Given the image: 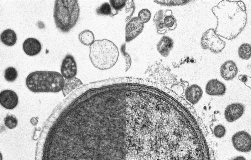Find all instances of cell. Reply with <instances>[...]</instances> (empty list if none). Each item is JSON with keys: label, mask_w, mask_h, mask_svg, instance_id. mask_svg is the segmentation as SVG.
Instances as JSON below:
<instances>
[{"label": "cell", "mask_w": 251, "mask_h": 160, "mask_svg": "<svg viewBox=\"0 0 251 160\" xmlns=\"http://www.w3.org/2000/svg\"><path fill=\"white\" fill-rule=\"evenodd\" d=\"M239 79L242 82H245L247 80V77L246 75H240L238 77Z\"/></svg>", "instance_id": "31"}, {"label": "cell", "mask_w": 251, "mask_h": 160, "mask_svg": "<svg viewBox=\"0 0 251 160\" xmlns=\"http://www.w3.org/2000/svg\"><path fill=\"white\" fill-rule=\"evenodd\" d=\"M89 57L96 68L101 70L113 67L119 55L118 49L112 41L106 39L96 40L90 46Z\"/></svg>", "instance_id": "3"}, {"label": "cell", "mask_w": 251, "mask_h": 160, "mask_svg": "<svg viewBox=\"0 0 251 160\" xmlns=\"http://www.w3.org/2000/svg\"><path fill=\"white\" fill-rule=\"evenodd\" d=\"M80 14L77 0H55L53 17L56 27L63 33L69 32L76 25Z\"/></svg>", "instance_id": "4"}, {"label": "cell", "mask_w": 251, "mask_h": 160, "mask_svg": "<svg viewBox=\"0 0 251 160\" xmlns=\"http://www.w3.org/2000/svg\"><path fill=\"white\" fill-rule=\"evenodd\" d=\"M79 38L81 43L86 46L90 45L95 41L94 34L91 31L88 30L81 32L79 35Z\"/></svg>", "instance_id": "20"}, {"label": "cell", "mask_w": 251, "mask_h": 160, "mask_svg": "<svg viewBox=\"0 0 251 160\" xmlns=\"http://www.w3.org/2000/svg\"><path fill=\"white\" fill-rule=\"evenodd\" d=\"M201 45L203 49H208L212 52L218 53L224 48L226 42L215 33L214 29L210 28L203 33Z\"/></svg>", "instance_id": "5"}, {"label": "cell", "mask_w": 251, "mask_h": 160, "mask_svg": "<svg viewBox=\"0 0 251 160\" xmlns=\"http://www.w3.org/2000/svg\"><path fill=\"white\" fill-rule=\"evenodd\" d=\"M244 107L242 104L235 103L228 105L226 108L224 115L226 120L232 122L240 118L243 114Z\"/></svg>", "instance_id": "10"}, {"label": "cell", "mask_w": 251, "mask_h": 160, "mask_svg": "<svg viewBox=\"0 0 251 160\" xmlns=\"http://www.w3.org/2000/svg\"><path fill=\"white\" fill-rule=\"evenodd\" d=\"M144 24L138 17L131 18L125 26V41L129 42L136 38L142 31Z\"/></svg>", "instance_id": "7"}, {"label": "cell", "mask_w": 251, "mask_h": 160, "mask_svg": "<svg viewBox=\"0 0 251 160\" xmlns=\"http://www.w3.org/2000/svg\"><path fill=\"white\" fill-rule=\"evenodd\" d=\"M137 17L140 21L144 24L150 20L151 17V13L148 9L144 8L139 12Z\"/></svg>", "instance_id": "26"}, {"label": "cell", "mask_w": 251, "mask_h": 160, "mask_svg": "<svg viewBox=\"0 0 251 160\" xmlns=\"http://www.w3.org/2000/svg\"><path fill=\"white\" fill-rule=\"evenodd\" d=\"M217 20L215 29L218 35L231 40L235 38L245 26L246 9L241 1L223 0L212 9Z\"/></svg>", "instance_id": "1"}, {"label": "cell", "mask_w": 251, "mask_h": 160, "mask_svg": "<svg viewBox=\"0 0 251 160\" xmlns=\"http://www.w3.org/2000/svg\"><path fill=\"white\" fill-rule=\"evenodd\" d=\"M0 98L1 105L8 110L14 109L18 103V97L17 94L10 90L2 91L0 93Z\"/></svg>", "instance_id": "9"}, {"label": "cell", "mask_w": 251, "mask_h": 160, "mask_svg": "<svg viewBox=\"0 0 251 160\" xmlns=\"http://www.w3.org/2000/svg\"><path fill=\"white\" fill-rule=\"evenodd\" d=\"M110 4L107 2H105L101 4L96 9L97 13L99 15L108 16L111 17L112 14V9Z\"/></svg>", "instance_id": "22"}, {"label": "cell", "mask_w": 251, "mask_h": 160, "mask_svg": "<svg viewBox=\"0 0 251 160\" xmlns=\"http://www.w3.org/2000/svg\"><path fill=\"white\" fill-rule=\"evenodd\" d=\"M64 80L58 72L38 71L29 74L25 83L28 88L33 92H57L63 89Z\"/></svg>", "instance_id": "2"}, {"label": "cell", "mask_w": 251, "mask_h": 160, "mask_svg": "<svg viewBox=\"0 0 251 160\" xmlns=\"http://www.w3.org/2000/svg\"><path fill=\"white\" fill-rule=\"evenodd\" d=\"M125 43L123 44L121 47V50L122 53L124 56L126 68L125 71H127L130 68L131 66L132 60L131 57L129 55L125 52Z\"/></svg>", "instance_id": "27"}, {"label": "cell", "mask_w": 251, "mask_h": 160, "mask_svg": "<svg viewBox=\"0 0 251 160\" xmlns=\"http://www.w3.org/2000/svg\"><path fill=\"white\" fill-rule=\"evenodd\" d=\"M238 72V69L235 63L231 60L226 61L221 67V75L226 80L233 79L237 75Z\"/></svg>", "instance_id": "11"}, {"label": "cell", "mask_w": 251, "mask_h": 160, "mask_svg": "<svg viewBox=\"0 0 251 160\" xmlns=\"http://www.w3.org/2000/svg\"><path fill=\"white\" fill-rule=\"evenodd\" d=\"M1 42L5 45L11 46L14 45L17 41V35L15 32L11 29H7L1 33Z\"/></svg>", "instance_id": "17"}, {"label": "cell", "mask_w": 251, "mask_h": 160, "mask_svg": "<svg viewBox=\"0 0 251 160\" xmlns=\"http://www.w3.org/2000/svg\"><path fill=\"white\" fill-rule=\"evenodd\" d=\"M60 71L61 74L65 79L76 77L77 73V66L72 55L68 54L65 56L62 62Z\"/></svg>", "instance_id": "8"}, {"label": "cell", "mask_w": 251, "mask_h": 160, "mask_svg": "<svg viewBox=\"0 0 251 160\" xmlns=\"http://www.w3.org/2000/svg\"><path fill=\"white\" fill-rule=\"evenodd\" d=\"M82 85L83 83L81 80L76 77L71 78L65 79L64 87L62 90L64 96H66Z\"/></svg>", "instance_id": "16"}, {"label": "cell", "mask_w": 251, "mask_h": 160, "mask_svg": "<svg viewBox=\"0 0 251 160\" xmlns=\"http://www.w3.org/2000/svg\"><path fill=\"white\" fill-rule=\"evenodd\" d=\"M226 88L224 84L216 79L209 80L206 87L207 94L211 96H219L224 94Z\"/></svg>", "instance_id": "13"}, {"label": "cell", "mask_w": 251, "mask_h": 160, "mask_svg": "<svg viewBox=\"0 0 251 160\" xmlns=\"http://www.w3.org/2000/svg\"><path fill=\"white\" fill-rule=\"evenodd\" d=\"M135 10V5L133 0H126L125 4V22H128L132 16Z\"/></svg>", "instance_id": "24"}, {"label": "cell", "mask_w": 251, "mask_h": 160, "mask_svg": "<svg viewBox=\"0 0 251 160\" xmlns=\"http://www.w3.org/2000/svg\"><path fill=\"white\" fill-rule=\"evenodd\" d=\"M232 141L233 147L238 151L248 152L251 151V136L244 131L237 132L233 136Z\"/></svg>", "instance_id": "6"}, {"label": "cell", "mask_w": 251, "mask_h": 160, "mask_svg": "<svg viewBox=\"0 0 251 160\" xmlns=\"http://www.w3.org/2000/svg\"><path fill=\"white\" fill-rule=\"evenodd\" d=\"M232 160H246V159L243 157L242 156H239L235 158Z\"/></svg>", "instance_id": "33"}, {"label": "cell", "mask_w": 251, "mask_h": 160, "mask_svg": "<svg viewBox=\"0 0 251 160\" xmlns=\"http://www.w3.org/2000/svg\"><path fill=\"white\" fill-rule=\"evenodd\" d=\"M174 46L173 39L169 36H163L157 43V51L163 57H166L169 55Z\"/></svg>", "instance_id": "14"}, {"label": "cell", "mask_w": 251, "mask_h": 160, "mask_svg": "<svg viewBox=\"0 0 251 160\" xmlns=\"http://www.w3.org/2000/svg\"><path fill=\"white\" fill-rule=\"evenodd\" d=\"M203 93L202 89L198 85L193 84L190 86L186 92L187 99L192 104L196 103L201 98Z\"/></svg>", "instance_id": "15"}, {"label": "cell", "mask_w": 251, "mask_h": 160, "mask_svg": "<svg viewBox=\"0 0 251 160\" xmlns=\"http://www.w3.org/2000/svg\"><path fill=\"white\" fill-rule=\"evenodd\" d=\"M23 50L27 55L34 56L38 54L41 51V44L39 41L34 38L26 39L23 44Z\"/></svg>", "instance_id": "12"}, {"label": "cell", "mask_w": 251, "mask_h": 160, "mask_svg": "<svg viewBox=\"0 0 251 160\" xmlns=\"http://www.w3.org/2000/svg\"><path fill=\"white\" fill-rule=\"evenodd\" d=\"M165 12L162 9L159 10L155 13L153 18L157 32L159 34H164L168 30L165 26L163 21Z\"/></svg>", "instance_id": "18"}, {"label": "cell", "mask_w": 251, "mask_h": 160, "mask_svg": "<svg viewBox=\"0 0 251 160\" xmlns=\"http://www.w3.org/2000/svg\"><path fill=\"white\" fill-rule=\"evenodd\" d=\"M163 21L165 26L168 30H173L176 27V19L170 10L165 11Z\"/></svg>", "instance_id": "19"}, {"label": "cell", "mask_w": 251, "mask_h": 160, "mask_svg": "<svg viewBox=\"0 0 251 160\" xmlns=\"http://www.w3.org/2000/svg\"><path fill=\"white\" fill-rule=\"evenodd\" d=\"M251 45L245 43L241 44L238 48L239 57L242 59L248 60L251 57Z\"/></svg>", "instance_id": "21"}, {"label": "cell", "mask_w": 251, "mask_h": 160, "mask_svg": "<svg viewBox=\"0 0 251 160\" xmlns=\"http://www.w3.org/2000/svg\"><path fill=\"white\" fill-rule=\"evenodd\" d=\"M110 5L112 8L118 11L125 6L126 0H110Z\"/></svg>", "instance_id": "28"}, {"label": "cell", "mask_w": 251, "mask_h": 160, "mask_svg": "<svg viewBox=\"0 0 251 160\" xmlns=\"http://www.w3.org/2000/svg\"><path fill=\"white\" fill-rule=\"evenodd\" d=\"M18 76V72L14 67H9L5 70L4 77L5 79L8 82H12L15 81Z\"/></svg>", "instance_id": "23"}, {"label": "cell", "mask_w": 251, "mask_h": 160, "mask_svg": "<svg viewBox=\"0 0 251 160\" xmlns=\"http://www.w3.org/2000/svg\"><path fill=\"white\" fill-rule=\"evenodd\" d=\"M154 1L158 4L166 6H174L173 0H154Z\"/></svg>", "instance_id": "30"}, {"label": "cell", "mask_w": 251, "mask_h": 160, "mask_svg": "<svg viewBox=\"0 0 251 160\" xmlns=\"http://www.w3.org/2000/svg\"><path fill=\"white\" fill-rule=\"evenodd\" d=\"M30 122L31 124L34 126L36 125L38 122L37 119L34 117L32 118L30 120Z\"/></svg>", "instance_id": "32"}, {"label": "cell", "mask_w": 251, "mask_h": 160, "mask_svg": "<svg viewBox=\"0 0 251 160\" xmlns=\"http://www.w3.org/2000/svg\"><path fill=\"white\" fill-rule=\"evenodd\" d=\"M225 128L222 125H217L214 128V133L217 138H221L223 137L225 135Z\"/></svg>", "instance_id": "29"}, {"label": "cell", "mask_w": 251, "mask_h": 160, "mask_svg": "<svg viewBox=\"0 0 251 160\" xmlns=\"http://www.w3.org/2000/svg\"><path fill=\"white\" fill-rule=\"evenodd\" d=\"M4 123L6 127L12 129L16 127L18 121L15 116L11 114H7L4 118Z\"/></svg>", "instance_id": "25"}]
</instances>
